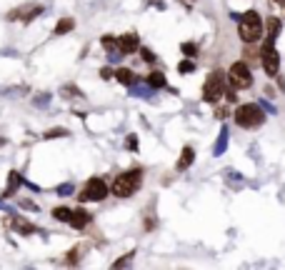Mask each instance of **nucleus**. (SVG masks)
Segmentation results:
<instances>
[{"label": "nucleus", "instance_id": "obj_11", "mask_svg": "<svg viewBox=\"0 0 285 270\" xmlns=\"http://www.w3.org/2000/svg\"><path fill=\"white\" fill-rule=\"evenodd\" d=\"M193 160H195V150H193L190 145H185V148L180 150V158H178V165H175V168L183 173V170H188V168L193 165Z\"/></svg>", "mask_w": 285, "mask_h": 270}, {"label": "nucleus", "instance_id": "obj_14", "mask_svg": "<svg viewBox=\"0 0 285 270\" xmlns=\"http://www.w3.org/2000/svg\"><path fill=\"white\" fill-rule=\"evenodd\" d=\"M115 78H118V83H123V85H135V73L128 70V68H118V70H115Z\"/></svg>", "mask_w": 285, "mask_h": 270}, {"label": "nucleus", "instance_id": "obj_4", "mask_svg": "<svg viewBox=\"0 0 285 270\" xmlns=\"http://www.w3.org/2000/svg\"><path fill=\"white\" fill-rule=\"evenodd\" d=\"M225 85H228V73L223 70H213L203 85V100L205 103H218L225 93Z\"/></svg>", "mask_w": 285, "mask_h": 270}, {"label": "nucleus", "instance_id": "obj_30", "mask_svg": "<svg viewBox=\"0 0 285 270\" xmlns=\"http://www.w3.org/2000/svg\"><path fill=\"white\" fill-rule=\"evenodd\" d=\"M125 145H128V148H130V150H135V148H138V140H135V135H130V138H128V143H125Z\"/></svg>", "mask_w": 285, "mask_h": 270}, {"label": "nucleus", "instance_id": "obj_13", "mask_svg": "<svg viewBox=\"0 0 285 270\" xmlns=\"http://www.w3.org/2000/svg\"><path fill=\"white\" fill-rule=\"evenodd\" d=\"M228 140H230V130H228V125H223V128H220V135H218V143H215V148H213V155H223V153H225Z\"/></svg>", "mask_w": 285, "mask_h": 270}, {"label": "nucleus", "instance_id": "obj_10", "mask_svg": "<svg viewBox=\"0 0 285 270\" xmlns=\"http://www.w3.org/2000/svg\"><path fill=\"white\" fill-rule=\"evenodd\" d=\"M265 28H268V38H265L263 45H275V40H278V35H280V20H278V18H268Z\"/></svg>", "mask_w": 285, "mask_h": 270}, {"label": "nucleus", "instance_id": "obj_19", "mask_svg": "<svg viewBox=\"0 0 285 270\" xmlns=\"http://www.w3.org/2000/svg\"><path fill=\"white\" fill-rule=\"evenodd\" d=\"M180 50L185 53V58H190V55H195V53H198V45H195V43H183V45H180Z\"/></svg>", "mask_w": 285, "mask_h": 270}, {"label": "nucleus", "instance_id": "obj_16", "mask_svg": "<svg viewBox=\"0 0 285 270\" xmlns=\"http://www.w3.org/2000/svg\"><path fill=\"white\" fill-rule=\"evenodd\" d=\"M73 28H75V20H73V18H63V20L55 25V35H65V33H70Z\"/></svg>", "mask_w": 285, "mask_h": 270}, {"label": "nucleus", "instance_id": "obj_9", "mask_svg": "<svg viewBox=\"0 0 285 270\" xmlns=\"http://www.w3.org/2000/svg\"><path fill=\"white\" fill-rule=\"evenodd\" d=\"M118 48H120V53H123V55L135 53V50L140 48L138 35H135V33H125V35H120V38H118Z\"/></svg>", "mask_w": 285, "mask_h": 270}, {"label": "nucleus", "instance_id": "obj_23", "mask_svg": "<svg viewBox=\"0 0 285 270\" xmlns=\"http://www.w3.org/2000/svg\"><path fill=\"white\" fill-rule=\"evenodd\" d=\"M140 58L145 60V63H155V53L148 50V48H140Z\"/></svg>", "mask_w": 285, "mask_h": 270}, {"label": "nucleus", "instance_id": "obj_25", "mask_svg": "<svg viewBox=\"0 0 285 270\" xmlns=\"http://www.w3.org/2000/svg\"><path fill=\"white\" fill-rule=\"evenodd\" d=\"M130 260H133V253H128L125 258H120V260H115V263H113V268H123V265H130Z\"/></svg>", "mask_w": 285, "mask_h": 270}, {"label": "nucleus", "instance_id": "obj_5", "mask_svg": "<svg viewBox=\"0 0 285 270\" xmlns=\"http://www.w3.org/2000/svg\"><path fill=\"white\" fill-rule=\"evenodd\" d=\"M228 80H230V85H233L235 90H245V88H250V85H253V73H250V65H248L245 60L233 63L230 70H228Z\"/></svg>", "mask_w": 285, "mask_h": 270}, {"label": "nucleus", "instance_id": "obj_17", "mask_svg": "<svg viewBox=\"0 0 285 270\" xmlns=\"http://www.w3.org/2000/svg\"><path fill=\"white\" fill-rule=\"evenodd\" d=\"M70 208H55V210H53V218H55V220H60V223H68V220H70Z\"/></svg>", "mask_w": 285, "mask_h": 270}, {"label": "nucleus", "instance_id": "obj_7", "mask_svg": "<svg viewBox=\"0 0 285 270\" xmlns=\"http://www.w3.org/2000/svg\"><path fill=\"white\" fill-rule=\"evenodd\" d=\"M260 65H263V70H265L270 78H275V75H278V70H280V55H278L275 45H263V53H260Z\"/></svg>", "mask_w": 285, "mask_h": 270}, {"label": "nucleus", "instance_id": "obj_28", "mask_svg": "<svg viewBox=\"0 0 285 270\" xmlns=\"http://www.w3.org/2000/svg\"><path fill=\"white\" fill-rule=\"evenodd\" d=\"M113 75H115V73H113L110 68H103V70H100V78H103V80H110Z\"/></svg>", "mask_w": 285, "mask_h": 270}, {"label": "nucleus", "instance_id": "obj_27", "mask_svg": "<svg viewBox=\"0 0 285 270\" xmlns=\"http://www.w3.org/2000/svg\"><path fill=\"white\" fill-rule=\"evenodd\" d=\"M58 193H60V195H70V193H73V185H70V183L60 185V188H58Z\"/></svg>", "mask_w": 285, "mask_h": 270}, {"label": "nucleus", "instance_id": "obj_12", "mask_svg": "<svg viewBox=\"0 0 285 270\" xmlns=\"http://www.w3.org/2000/svg\"><path fill=\"white\" fill-rule=\"evenodd\" d=\"M90 220H93V218H90V213H88V210H83V208H78V210H73V213H70V220H68V223H70L73 228H78V230H80V228H85Z\"/></svg>", "mask_w": 285, "mask_h": 270}, {"label": "nucleus", "instance_id": "obj_6", "mask_svg": "<svg viewBox=\"0 0 285 270\" xmlns=\"http://www.w3.org/2000/svg\"><path fill=\"white\" fill-rule=\"evenodd\" d=\"M105 195H108V183H105L103 178H90V180L85 183V188L80 190L78 200L80 202H100Z\"/></svg>", "mask_w": 285, "mask_h": 270}, {"label": "nucleus", "instance_id": "obj_21", "mask_svg": "<svg viewBox=\"0 0 285 270\" xmlns=\"http://www.w3.org/2000/svg\"><path fill=\"white\" fill-rule=\"evenodd\" d=\"M15 228H18L20 233H35V228H33L30 223H25V220H20V218L15 220Z\"/></svg>", "mask_w": 285, "mask_h": 270}, {"label": "nucleus", "instance_id": "obj_24", "mask_svg": "<svg viewBox=\"0 0 285 270\" xmlns=\"http://www.w3.org/2000/svg\"><path fill=\"white\" fill-rule=\"evenodd\" d=\"M65 135H68L65 128H53V130H48V133H45V138H65Z\"/></svg>", "mask_w": 285, "mask_h": 270}, {"label": "nucleus", "instance_id": "obj_31", "mask_svg": "<svg viewBox=\"0 0 285 270\" xmlns=\"http://www.w3.org/2000/svg\"><path fill=\"white\" fill-rule=\"evenodd\" d=\"M215 115H218L220 120H223V118H228V108H218V110H215Z\"/></svg>", "mask_w": 285, "mask_h": 270}, {"label": "nucleus", "instance_id": "obj_32", "mask_svg": "<svg viewBox=\"0 0 285 270\" xmlns=\"http://www.w3.org/2000/svg\"><path fill=\"white\" fill-rule=\"evenodd\" d=\"M273 3H275V5H285V0H273Z\"/></svg>", "mask_w": 285, "mask_h": 270}, {"label": "nucleus", "instance_id": "obj_22", "mask_svg": "<svg viewBox=\"0 0 285 270\" xmlns=\"http://www.w3.org/2000/svg\"><path fill=\"white\" fill-rule=\"evenodd\" d=\"M223 98H225L228 103H235V100H238V95H235V88H233V85H230V88L225 85V93H223Z\"/></svg>", "mask_w": 285, "mask_h": 270}, {"label": "nucleus", "instance_id": "obj_1", "mask_svg": "<svg viewBox=\"0 0 285 270\" xmlns=\"http://www.w3.org/2000/svg\"><path fill=\"white\" fill-rule=\"evenodd\" d=\"M238 35H240V40H243L245 45L260 40V35H263V20H260V15H258L255 10L243 13V18H240V23H238Z\"/></svg>", "mask_w": 285, "mask_h": 270}, {"label": "nucleus", "instance_id": "obj_20", "mask_svg": "<svg viewBox=\"0 0 285 270\" xmlns=\"http://www.w3.org/2000/svg\"><path fill=\"white\" fill-rule=\"evenodd\" d=\"M15 185H20V175H18V173H10V185H8V190H5V195H13V190H15Z\"/></svg>", "mask_w": 285, "mask_h": 270}, {"label": "nucleus", "instance_id": "obj_29", "mask_svg": "<svg viewBox=\"0 0 285 270\" xmlns=\"http://www.w3.org/2000/svg\"><path fill=\"white\" fill-rule=\"evenodd\" d=\"M78 258H80V253H78V248H73L68 253V263H78Z\"/></svg>", "mask_w": 285, "mask_h": 270}, {"label": "nucleus", "instance_id": "obj_2", "mask_svg": "<svg viewBox=\"0 0 285 270\" xmlns=\"http://www.w3.org/2000/svg\"><path fill=\"white\" fill-rule=\"evenodd\" d=\"M142 183V173L135 168V170H128V173H120L113 183V195L115 198H130Z\"/></svg>", "mask_w": 285, "mask_h": 270}, {"label": "nucleus", "instance_id": "obj_8", "mask_svg": "<svg viewBox=\"0 0 285 270\" xmlns=\"http://www.w3.org/2000/svg\"><path fill=\"white\" fill-rule=\"evenodd\" d=\"M38 13H43V8L30 3V5H20V8L10 10V13H8V20H33Z\"/></svg>", "mask_w": 285, "mask_h": 270}, {"label": "nucleus", "instance_id": "obj_3", "mask_svg": "<svg viewBox=\"0 0 285 270\" xmlns=\"http://www.w3.org/2000/svg\"><path fill=\"white\" fill-rule=\"evenodd\" d=\"M263 120H265V113H263V108L260 105H255V103H245V105H240L238 110H235V123L240 125V128H258V125H263Z\"/></svg>", "mask_w": 285, "mask_h": 270}, {"label": "nucleus", "instance_id": "obj_26", "mask_svg": "<svg viewBox=\"0 0 285 270\" xmlns=\"http://www.w3.org/2000/svg\"><path fill=\"white\" fill-rule=\"evenodd\" d=\"M63 93H65V98H80V90H78V88H73V85L63 88Z\"/></svg>", "mask_w": 285, "mask_h": 270}, {"label": "nucleus", "instance_id": "obj_33", "mask_svg": "<svg viewBox=\"0 0 285 270\" xmlns=\"http://www.w3.org/2000/svg\"><path fill=\"white\" fill-rule=\"evenodd\" d=\"M3 145H5V138H0V148H3Z\"/></svg>", "mask_w": 285, "mask_h": 270}, {"label": "nucleus", "instance_id": "obj_18", "mask_svg": "<svg viewBox=\"0 0 285 270\" xmlns=\"http://www.w3.org/2000/svg\"><path fill=\"white\" fill-rule=\"evenodd\" d=\"M193 70H195V63H193V60H188V58L180 60V65H178V73H180V75H188V73H193Z\"/></svg>", "mask_w": 285, "mask_h": 270}, {"label": "nucleus", "instance_id": "obj_15", "mask_svg": "<svg viewBox=\"0 0 285 270\" xmlns=\"http://www.w3.org/2000/svg\"><path fill=\"white\" fill-rule=\"evenodd\" d=\"M145 83H148L153 90H160V88H165V85H168V80H165V75H163V73H150Z\"/></svg>", "mask_w": 285, "mask_h": 270}]
</instances>
